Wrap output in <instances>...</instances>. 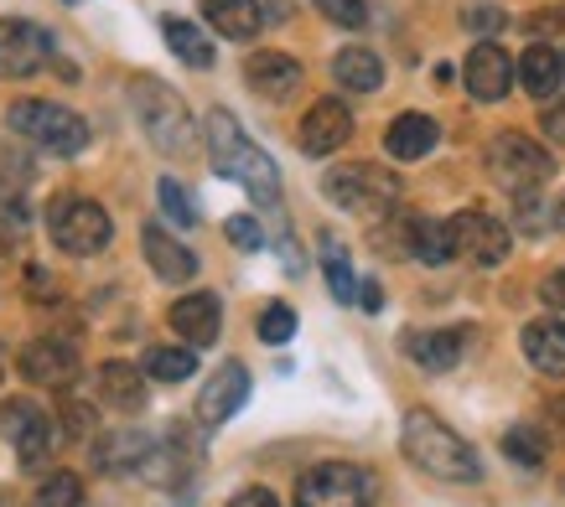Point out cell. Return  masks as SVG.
Instances as JSON below:
<instances>
[{"label":"cell","instance_id":"d4e9b609","mask_svg":"<svg viewBox=\"0 0 565 507\" xmlns=\"http://www.w3.org/2000/svg\"><path fill=\"white\" fill-rule=\"evenodd\" d=\"M332 78L353 94H374L384 84V63H379V52L369 47H343L338 52V63H332Z\"/></svg>","mask_w":565,"mask_h":507},{"label":"cell","instance_id":"e0dca14e","mask_svg":"<svg viewBox=\"0 0 565 507\" xmlns=\"http://www.w3.org/2000/svg\"><path fill=\"white\" fill-rule=\"evenodd\" d=\"M218 326H223V305H218V295H207V290L182 295V301L172 305V332L188 337V347H213Z\"/></svg>","mask_w":565,"mask_h":507},{"label":"cell","instance_id":"7bdbcfd3","mask_svg":"<svg viewBox=\"0 0 565 507\" xmlns=\"http://www.w3.org/2000/svg\"><path fill=\"white\" fill-rule=\"evenodd\" d=\"M555 223H561V228H565V203H561V207H555Z\"/></svg>","mask_w":565,"mask_h":507},{"label":"cell","instance_id":"484cf974","mask_svg":"<svg viewBox=\"0 0 565 507\" xmlns=\"http://www.w3.org/2000/svg\"><path fill=\"white\" fill-rule=\"evenodd\" d=\"M411 254L426 259V265H446L457 254V238H451V223H436V218H415L411 223Z\"/></svg>","mask_w":565,"mask_h":507},{"label":"cell","instance_id":"d6a6232c","mask_svg":"<svg viewBox=\"0 0 565 507\" xmlns=\"http://www.w3.org/2000/svg\"><path fill=\"white\" fill-rule=\"evenodd\" d=\"M259 337L270 342V347L291 342L296 337V311H291V305H270V311L259 316Z\"/></svg>","mask_w":565,"mask_h":507},{"label":"cell","instance_id":"52a82bcc","mask_svg":"<svg viewBox=\"0 0 565 507\" xmlns=\"http://www.w3.org/2000/svg\"><path fill=\"white\" fill-rule=\"evenodd\" d=\"M109 213L94 197H57L47 207V238L63 254H99L109 244Z\"/></svg>","mask_w":565,"mask_h":507},{"label":"cell","instance_id":"9c48e42d","mask_svg":"<svg viewBox=\"0 0 565 507\" xmlns=\"http://www.w3.org/2000/svg\"><path fill=\"white\" fill-rule=\"evenodd\" d=\"M0 435L11 440V451H17V461L26 466V472L47 466L52 414L42 404H32V399H6V404H0Z\"/></svg>","mask_w":565,"mask_h":507},{"label":"cell","instance_id":"7402d4cb","mask_svg":"<svg viewBox=\"0 0 565 507\" xmlns=\"http://www.w3.org/2000/svg\"><path fill=\"white\" fill-rule=\"evenodd\" d=\"M99 399L109 409H120V414H136V409H146V378H140V368H130V363H104L99 368Z\"/></svg>","mask_w":565,"mask_h":507},{"label":"cell","instance_id":"30bf717a","mask_svg":"<svg viewBox=\"0 0 565 507\" xmlns=\"http://www.w3.org/2000/svg\"><path fill=\"white\" fill-rule=\"evenodd\" d=\"M451 238H457V254H467V259L482 265V270L503 265V259H509V244H514L509 223L493 218V213H482V207L457 213V218H451Z\"/></svg>","mask_w":565,"mask_h":507},{"label":"cell","instance_id":"60d3db41","mask_svg":"<svg viewBox=\"0 0 565 507\" xmlns=\"http://www.w3.org/2000/svg\"><path fill=\"white\" fill-rule=\"evenodd\" d=\"M359 301H363V311H379V305H384V290H379V280L359 285Z\"/></svg>","mask_w":565,"mask_h":507},{"label":"cell","instance_id":"2e32d148","mask_svg":"<svg viewBox=\"0 0 565 507\" xmlns=\"http://www.w3.org/2000/svg\"><path fill=\"white\" fill-rule=\"evenodd\" d=\"M244 84L255 88L259 99H291L296 88H301V63L286 57V52H255L249 63H244Z\"/></svg>","mask_w":565,"mask_h":507},{"label":"cell","instance_id":"836d02e7","mask_svg":"<svg viewBox=\"0 0 565 507\" xmlns=\"http://www.w3.org/2000/svg\"><path fill=\"white\" fill-rule=\"evenodd\" d=\"M327 21H338V26H363L369 11H363V0H311Z\"/></svg>","mask_w":565,"mask_h":507},{"label":"cell","instance_id":"4316f807","mask_svg":"<svg viewBox=\"0 0 565 507\" xmlns=\"http://www.w3.org/2000/svg\"><path fill=\"white\" fill-rule=\"evenodd\" d=\"M161 32H167V47L188 63V68H213V42H207L192 21H177V17H167L161 21Z\"/></svg>","mask_w":565,"mask_h":507},{"label":"cell","instance_id":"f35d334b","mask_svg":"<svg viewBox=\"0 0 565 507\" xmlns=\"http://www.w3.org/2000/svg\"><path fill=\"white\" fill-rule=\"evenodd\" d=\"M540 295H545L555 311H565V270H555V274H545V285H540Z\"/></svg>","mask_w":565,"mask_h":507},{"label":"cell","instance_id":"83f0119b","mask_svg":"<svg viewBox=\"0 0 565 507\" xmlns=\"http://www.w3.org/2000/svg\"><path fill=\"white\" fill-rule=\"evenodd\" d=\"M146 373L156 384H182V378L198 373V357H192V347H151L146 353Z\"/></svg>","mask_w":565,"mask_h":507},{"label":"cell","instance_id":"1f68e13d","mask_svg":"<svg viewBox=\"0 0 565 507\" xmlns=\"http://www.w3.org/2000/svg\"><path fill=\"white\" fill-rule=\"evenodd\" d=\"M156 197H161V207H167V218H172L177 228H192V223H198V207H192V197L182 192V182H172V176H161V186H156Z\"/></svg>","mask_w":565,"mask_h":507},{"label":"cell","instance_id":"603a6c76","mask_svg":"<svg viewBox=\"0 0 565 507\" xmlns=\"http://www.w3.org/2000/svg\"><path fill=\"white\" fill-rule=\"evenodd\" d=\"M203 17L213 32L234 36V42H249L265 26V11H259L255 0H203Z\"/></svg>","mask_w":565,"mask_h":507},{"label":"cell","instance_id":"f1b7e54d","mask_svg":"<svg viewBox=\"0 0 565 507\" xmlns=\"http://www.w3.org/2000/svg\"><path fill=\"white\" fill-rule=\"evenodd\" d=\"M322 270H327V285L338 301H353L359 295V280H353V265H348V254L338 238H322Z\"/></svg>","mask_w":565,"mask_h":507},{"label":"cell","instance_id":"277c9868","mask_svg":"<svg viewBox=\"0 0 565 507\" xmlns=\"http://www.w3.org/2000/svg\"><path fill=\"white\" fill-rule=\"evenodd\" d=\"M6 125H11L21 140H32L36 151H47V155H78L88 145V119L73 115L68 104L21 99V104H11Z\"/></svg>","mask_w":565,"mask_h":507},{"label":"cell","instance_id":"d590c367","mask_svg":"<svg viewBox=\"0 0 565 507\" xmlns=\"http://www.w3.org/2000/svg\"><path fill=\"white\" fill-rule=\"evenodd\" d=\"M467 26H472V32H498V26H503V11H498V6H472V11H467Z\"/></svg>","mask_w":565,"mask_h":507},{"label":"cell","instance_id":"7c38bea8","mask_svg":"<svg viewBox=\"0 0 565 507\" xmlns=\"http://www.w3.org/2000/svg\"><path fill=\"white\" fill-rule=\"evenodd\" d=\"M244 399H249V373H244V363H223L203 384V393H198V424H203V430H218V424H228L239 414Z\"/></svg>","mask_w":565,"mask_h":507},{"label":"cell","instance_id":"b9f144b4","mask_svg":"<svg viewBox=\"0 0 565 507\" xmlns=\"http://www.w3.org/2000/svg\"><path fill=\"white\" fill-rule=\"evenodd\" d=\"M550 414L561 420V435H565V399H550Z\"/></svg>","mask_w":565,"mask_h":507},{"label":"cell","instance_id":"4dcf8cb0","mask_svg":"<svg viewBox=\"0 0 565 507\" xmlns=\"http://www.w3.org/2000/svg\"><path fill=\"white\" fill-rule=\"evenodd\" d=\"M503 451H509L519 466H540V461H545V435H540L534 424H514V430L503 435Z\"/></svg>","mask_w":565,"mask_h":507},{"label":"cell","instance_id":"ffe728a7","mask_svg":"<svg viewBox=\"0 0 565 507\" xmlns=\"http://www.w3.org/2000/svg\"><path fill=\"white\" fill-rule=\"evenodd\" d=\"M467 353V332L462 326H446V332H415L411 337V357L426 373H451Z\"/></svg>","mask_w":565,"mask_h":507},{"label":"cell","instance_id":"4fadbf2b","mask_svg":"<svg viewBox=\"0 0 565 507\" xmlns=\"http://www.w3.org/2000/svg\"><path fill=\"white\" fill-rule=\"evenodd\" d=\"M21 378L47 384V389H68L78 378V353L63 337H32L21 347Z\"/></svg>","mask_w":565,"mask_h":507},{"label":"cell","instance_id":"f546056e","mask_svg":"<svg viewBox=\"0 0 565 507\" xmlns=\"http://www.w3.org/2000/svg\"><path fill=\"white\" fill-rule=\"evenodd\" d=\"M32 507H84V482H78V476H73V472H57V476H47V482L36 487Z\"/></svg>","mask_w":565,"mask_h":507},{"label":"cell","instance_id":"ab89813d","mask_svg":"<svg viewBox=\"0 0 565 507\" xmlns=\"http://www.w3.org/2000/svg\"><path fill=\"white\" fill-rule=\"evenodd\" d=\"M565 26V11H540V17H530V32H561Z\"/></svg>","mask_w":565,"mask_h":507},{"label":"cell","instance_id":"ba28073f","mask_svg":"<svg viewBox=\"0 0 565 507\" xmlns=\"http://www.w3.org/2000/svg\"><path fill=\"white\" fill-rule=\"evenodd\" d=\"M488 171L509 192H534V186L550 182L555 166H550L545 145H534L530 136H498V140H488Z\"/></svg>","mask_w":565,"mask_h":507},{"label":"cell","instance_id":"7a4b0ae2","mask_svg":"<svg viewBox=\"0 0 565 507\" xmlns=\"http://www.w3.org/2000/svg\"><path fill=\"white\" fill-rule=\"evenodd\" d=\"M399 445H405V456H411L420 472L441 476V482H478L482 476L478 451H472L446 420H436L430 409H411V414H405Z\"/></svg>","mask_w":565,"mask_h":507},{"label":"cell","instance_id":"8fae6325","mask_svg":"<svg viewBox=\"0 0 565 507\" xmlns=\"http://www.w3.org/2000/svg\"><path fill=\"white\" fill-rule=\"evenodd\" d=\"M52 57V36L36 21L6 17L0 21V78H32L47 68Z\"/></svg>","mask_w":565,"mask_h":507},{"label":"cell","instance_id":"9a60e30c","mask_svg":"<svg viewBox=\"0 0 565 507\" xmlns=\"http://www.w3.org/2000/svg\"><path fill=\"white\" fill-rule=\"evenodd\" d=\"M348 136H353V115H348V104L338 99H322L311 104L307 119H301V151L307 155H332L338 145H348Z\"/></svg>","mask_w":565,"mask_h":507},{"label":"cell","instance_id":"3957f363","mask_svg":"<svg viewBox=\"0 0 565 507\" xmlns=\"http://www.w3.org/2000/svg\"><path fill=\"white\" fill-rule=\"evenodd\" d=\"M130 109H136L140 119V130L151 136L156 151H167V155H182L192 145V115H188V104L177 99L172 88L161 84V78H130Z\"/></svg>","mask_w":565,"mask_h":507},{"label":"cell","instance_id":"d6986e66","mask_svg":"<svg viewBox=\"0 0 565 507\" xmlns=\"http://www.w3.org/2000/svg\"><path fill=\"white\" fill-rule=\"evenodd\" d=\"M436 140H441V130H436L430 115H399L384 130V145H390L394 161H420V155L436 151Z\"/></svg>","mask_w":565,"mask_h":507},{"label":"cell","instance_id":"6da1fadb","mask_svg":"<svg viewBox=\"0 0 565 507\" xmlns=\"http://www.w3.org/2000/svg\"><path fill=\"white\" fill-rule=\"evenodd\" d=\"M207 155H213V171L228 176V182H239L255 203H280V171L265 151H259L255 140L239 130V119L228 115V109H213L207 115Z\"/></svg>","mask_w":565,"mask_h":507},{"label":"cell","instance_id":"5bb4252c","mask_svg":"<svg viewBox=\"0 0 565 507\" xmlns=\"http://www.w3.org/2000/svg\"><path fill=\"white\" fill-rule=\"evenodd\" d=\"M467 94L482 104H498L503 94H509V84H514V63H509V52L498 47V42H478V47L467 52Z\"/></svg>","mask_w":565,"mask_h":507},{"label":"cell","instance_id":"44dd1931","mask_svg":"<svg viewBox=\"0 0 565 507\" xmlns=\"http://www.w3.org/2000/svg\"><path fill=\"white\" fill-rule=\"evenodd\" d=\"M561 78H565V57L550 47V42H534V47H524V57H519V84L530 88L534 99L561 94Z\"/></svg>","mask_w":565,"mask_h":507},{"label":"cell","instance_id":"8992f818","mask_svg":"<svg viewBox=\"0 0 565 507\" xmlns=\"http://www.w3.org/2000/svg\"><path fill=\"white\" fill-rule=\"evenodd\" d=\"M322 192L332 197L338 207H348V213H384V207L399 197V176L384 166H374V161H353V166H338L327 171Z\"/></svg>","mask_w":565,"mask_h":507},{"label":"cell","instance_id":"e575fe53","mask_svg":"<svg viewBox=\"0 0 565 507\" xmlns=\"http://www.w3.org/2000/svg\"><path fill=\"white\" fill-rule=\"evenodd\" d=\"M223 234H228V244H234V249H259V244H265V228H259L249 213L228 218V223H223Z\"/></svg>","mask_w":565,"mask_h":507},{"label":"cell","instance_id":"8d00e7d4","mask_svg":"<svg viewBox=\"0 0 565 507\" xmlns=\"http://www.w3.org/2000/svg\"><path fill=\"white\" fill-rule=\"evenodd\" d=\"M228 507H280V503H275V492H265V487H244V492H234Z\"/></svg>","mask_w":565,"mask_h":507},{"label":"cell","instance_id":"cb8c5ba5","mask_svg":"<svg viewBox=\"0 0 565 507\" xmlns=\"http://www.w3.org/2000/svg\"><path fill=\"white\" fill-rule=\"evenodd\" d=\"M524 357H530L540 373L561 378L565 373V322H530L524 326Z\"/></svg>","mask_w":565,"mask_h":507},{"label":"cell","instance_id":"ac0fdd59","mask_svg":"<svg viewBox=\"0 0 565 507\" xmlns=\"http://www.w3.org/2000/svg\"><path fill=\"white\" fill-rule=\"evenodd\" d=\"M140 244H146V259H151V270L161 274V280L188 285L192 274H198V254H192L188 244H177L167 228H146V234H140Z\"/></svg>","mask_w":565,"mask_h":507},{"label":"cell","instance_id":"5b68a950","mask_svg":"<svg viewBox=\"0 0 565 507\" xmlns=\"http://www.w3.org/2000/svg\"><path fill=\"white\" fill-rule=\"evenodd\" d=\"M379 503V476L353 461H322L301 472L296 482V507H374Z\"/></svg>","mask_w":565,"mask_h":507},{"label":"cell","instance_id":"74e56055","mask_svg":"<svg viewBox=\"0 0 565 507\" xmlns=\"http://www.w3.org/2000/svg\"><path fill=\"white\" fill-rule=\"evenodd\" d=\"M540 130H545L555 145H565V104H555V109H545V119H540Z\"/></svg>","mask_w":565,"mask_h":507}]
</instances>
